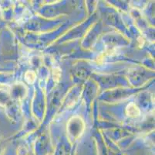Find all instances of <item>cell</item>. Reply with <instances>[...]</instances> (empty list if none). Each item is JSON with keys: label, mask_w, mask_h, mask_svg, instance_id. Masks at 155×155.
<instances>
[{"label": "cell", "mask_w": 155, "mask_h": 155, "mask_svg": "<svg viewBox=\"0 0 155 155\" xmlns=\"http://www.w3.org/2000/svg\"><path fill=\"white\" fill-rule=\"evenodd\" d=\"M126 113L128 116L132 118H136L140 116V109L134 103L128 105L126 109Z\"/></svg>", "instance_id": "1"}, {"label": "cell", "mask_w": 155, "mask_h": 155, "mask_svg": "<svg viewBox=\"0 0 155 155\" xmlns=\"http://www.w3.org/2000/svg\"><path fill=\"white\" fill-rule=\"evenodd\" d=\"M26 77V80L28 83L32 84L36 80V74L33 72H27L25 75Z\"/></svg>", "instance_id": "2"}]
</instances>
